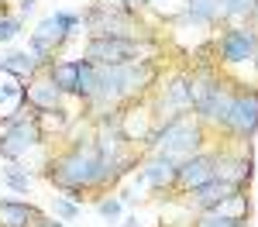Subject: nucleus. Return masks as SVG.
I'll list each match as a JSON object with an SVG mask.
<instances>
[{
    "instance_id": "1",
    "label": "nucleus",
    "mask_w": 258,
    "mask_h": 227,
    "mask_svg": "<svg viewBox=\"0 0 258 227\" xmlns=\"http://www.w3.org/2000/svg\"><path fill=\"white\" fill-rule=\"evenodd\" d=\"M155 83H159V65L152 59L124 62V65H100L97 97H93L90 107H107V110L127 107V103H135L138 97L152 93Z\"/></svg>"
},
{
    "instance_id": "2",
    "label": "nucleus",
    "mask_w": 258,
    "mask_h": 227,
    "mask_svg": "<svg viewBox=\"0 0 258 227\" xmlns=\"http://www.w3.org/2000/svg\"><path fill=\"white\" fill-rule=\"evenodd\" d=\"M45 179L59 189L62 196H69L73 203H83V193L97 189L100 183V155L93 141H76L73 148H66L62 155H55L45 165Z\"/></svg>"
},
{
    "instance_id": "3",
    "label": "nucleus",
    "mask_w": 258,
    "mask_h": 227,
    "mask_svg": "<svg viewBox=\"0 0 258 227\" xmlns=\"http://www.w3.org/2000/svg\"><path fill=\"white\" fill-rule=\"evenodd\" d=\"M203 141H207V124L200 121L193 110H182V114H172L162 124H155V131L148 134L145 144L155 155H169V159L182 162V159L203 152Z\"/></svg>"
},
{
    "instance_id": "4",
    "label": "nucleus",
    "mask_w": 258,
    "mask_h": 227,
    "mask_svg": "<svg viewBox=\"0 0 258 227\" xmlns=\"http://www.w3.org/2000/svg\"><path fill=\"white\" fill-rule=\"evenodd\" d=\"M45 141V124L38 114H31L28 107L14 114L11 121L0 124V159L4 162H21L31 148Z\"/></svg>"
},
{
    "instance_id": "5",
    "label": "nucleus",
    "mask_w": 258,
    "mask_h": 227,
    "mask_svg": "<svg viewBox=\"0 0 258 227\" xmlns=\"http://www.w3.org/2000/svg\"><path fill=\"white\" fill-rule=\"evenodd\" d=\"M145 48H152V38H93L86 41V48H83V59L93 62V65H124V62H141L148 59L145 55Z\"/></svg>"
},
{
    "instance_id": "6",
    "label": "nucleus",
    "mask_w": 258,
    "mask_h": 227,
    "mask_svg": "<svg viewBox=\"0 0 258 227\" xmlns=\"http://www.w3.org/2000/svg\"><path fill=\"white\" fill-rule=\"evenodd\" d=\"M224 134H231L234 141H251L258 134V86H238L234 83V97H231V114Z\"/></svg>"
},
{
    "instance_id": "7",
    "label": "nucleus",
    "mask_w": 258,
    "mask_h": 227,
    "mask_svg": "<svg viewBox=\"0 0 258 227\" xmlns=\"http://www.w3.org/2000/svg\"><path fill=\"white\" fill-rule=\"evenodd\" d=\"M258 55V28L255 24H227L217 41V59L224 65H244Z\"/></svg>"
},
{
    "instance_id": "8",
    "label": "nucleus",
    "mask_w": 258,
    "mask_h": 227,
    "mask_svg": "<svg viewBox=\"0 0 258 227\" xmlns=\"http://www.w3.org/2000/svg\"><path fill=\"white\" fill-rule=\"evenodd\" d=\"M248 217H251L248 189H238V193H231L224 203L210 206V210H197L193 227H248Z\"/></svg>"
},
{
    "instance_id": "9",
    "label": "nucleus",
    "mask_w": 258,
    "mask_h": 227,
    "mask_svg": "<svg viewBox=\"0 0 258 227\" xmlns=\"http://www.w3.org/2000/svg\"><path fill=\"white\" fill-rule=\"evenodd\" d=\"M217 179V152H197L189 159H182L176 165V189L179 193H193L197 186Z\"/></svg>"
},
{
    "instance_id": "10",
    "label": "nucleus",
    "mask_w": 258,
    "mask_h": 227,
    "mask_svg": "<svg viewBox=\"0 0 258 227\" xmlns=\"http://www.w3.org/2000/svg\"><path fill=\"white\" fill-rule=\"evenodd\" d=\"M62 100H66V93H62L45 72H38L35 80H28V86H24V103H28V110L38 114V117L55 114V110L62 107Z\"/></svg>"
},
{
    "instance_id": "11",
    "label": "nucleus",
    "mask_w": 258,
    "mask_h": 227,
    "mask_svg": "<svg viewBox=\"0 0 258 227\" xmlns=\"http://www.w3.org/2000/svg\"><path fill=\"white\" fill-rule=\"evenodd\" d=\"M251 172H255V162H251V152H217V179L238 186V189H248L251 183Z\"/></svg>"
},
{
    "instance_id": "12",
    "label": "nucleus",
    "mask_w": 258,
    "mask_h": 227,
    "mask_svg": "<svg viewBox=\"0 0 258 227\" xmlns=\"http://www.w3.org/2000/svg\"><path fill=\"white\" fill-rule=\"evenodd\" d=\"M176 159L169 155H152L148 162L141 165V183L155 193H165V189H176Z\"/></svg>"
},
{
    "instance_id": "13",
    "label": "nucleus",
    "mask_w": 258,
    "mask_h": 227,
    "mask_svg": "<svg viewBox=\"0 0 258 227\" xmlns=\"http://www.w3.org/2000/svg\"><path fill=\"white\" fill-rule=\"evenodd\" d=\"M41 217L31 200H0V227H38Z\"/></svg>"
},
{
    "instance_id": "14",
    "label": "nucleus",
    "mask_w": 258,
    "mask_h": 227,
    "mask_svg": "<svg viewBox=\"0 0 258 227\" xmlns=\"http://www.w3.org/2000/svg\"><path fill=\"white\" fill-rule=\"evenodd\" d=\"M182 18L193 21V24H203V28H214L227 18V0H186V11Z\"/></svg>"
},
{
    "instance_id": "15",
    "label": "nucleus",
    "mask_w": 258,
    "mask_h": 227,
    "mask_svg": "<svg viewBox=\"0 0 258 227\" xmlns=\"http://www.w3.org/2000/svg\"><path fill=\"white\" fill-rule=\"evenodd\" d=\"M193 100H189V72H182V76H172L169 86H165V93H162V103L159 110H169L165 117H172V114H182V110H189ZM162 117V121H165Z\"/></svg>"
},
{
    "instance_id": "16",
    "label": "nucleus",
    "mask_w": 258,
    "mask_h": 227,
    "mask_svg": "<svg viewBox=\"0 0 258 227\" xmlns=\"http://www.w3.org/2000/svg\"><path fill=\"white\" fill-rule=\"evenodd\" d=\"M231 193H238V186L224 183V179H210V183L197 186V189H193V193H186V196H189V203L197 206V210H210V206L224 203Z\"/></svg>"
},
{
    "instance_id": "17",
    "label": "nucleus",
    "mask_w": 258,
    "mask_h": 227,
    "mask_svg": "<svg viewBox=\"0 0 258 227\" xmlns=\"http://www.w3.org/2000/svg\"><path fill=\"white\" fill-rule=\"evenodd\" d=\"M45 76L59 86L66 97H73L76 93V83H80V59H62V62H52L48 69H45Z\"/></svg>"
},
{
    "instance_id": "18",
    "label": "nucleus",
    "mask_w": 258,
    "mask_h": 227,
    "mask_svg": "<svg viewBox=\"0 0 258 227\" xmlns=\"http://www.w3.org/2000/svg\"><path fill=\"white\" fill-rule=\"evenodd\" d=\"M0 69H7L11 76H18V80H24V83L35 80L38 72H45L41 62L35 59L31 52H11V55H4V59H0Z\"/></svg>"
},
{
    "instance_id": "19",
    "label": "nucleus",
    "mask_w": 258,
    "mask_h": 227,
    "mask_svg": "<svg viewBox=\"0 0 258 227\" xmlns=\"http://www.w3.org/2000/svg\"><path fill=\"white\" fill-rule=\"evenodd\" d=\"M97 83H100V65L80 59V83H76V93H73V97H80L83 103H93V97H97Z\"/></svg>"
},
{
    "instance_id": "20",
    "label": "nucleus",
    "mask_w": 258,
    "mask_h": 227,
    "mask_svg": "<svg viewBox=\"0 0 258 227\" xmlns=\"http://www.w3.org/2000/svg\"><path fill=\"white\" fill-rule=\"evenodd\" d=\"M0 176H4V186H7L11 193H28V189H31V172L21 162H7Z\"/></svg>"
},
{
    "instance_id": "21",
    "label": "nucleus",
    "mask_w": 258,
    "mask_h": 227,
    "mask_svg": "<svg viewBox=\"0 0 258 227\" xmlns=\"http://www.w3.org/2000/svg\"><path fill=\"white\" fill-rule=\"evenodd\" d=\"M52 18H55V24L66 31V38H76L83 28H86V24H83V14H73V11H55Z\"/></svg>"
},
{
    "instance_id": "22",
    "label": "nucleus",
    "mask_w": 258,
    "mask_h": 227,
    "mask_svg": "<svg viewBox=\"0 0 258 227\" xmlns=\"http://www.w3.org/2000/svg\"><path fill=\"white\" fill-rule=\"evenodd\" d=\"M21 28H24L21 14H0V45H11L21 35Z\"/></svg>"
},
{
    "instance_id": "23",
    "label": "nucleus",
    "mask_w": 258,
    "mask_h": 227,
    "mask_svg": "<svg viewBox=\"0 0 258 227\" xmlns=\"http://www.w3.org/2000/svg\"><path fill=\"white\" fill-rule=\"evenodd\" d=\"M52 213H55L59 220H66V224H73V220L80 217V203H73L69 196H55V200H52Z\"/></svg>"
},
{
    "instance_id": "24",
    "label": "nucleus",
    "mask_w": 258,
    "mask_h": 227,
    "mask_svg": "<svg viewBox=\"0 0 258 227\" xmlns=\"http://www.w3.org/2000/svg\"><path fill=\"white\" fill-rule=\"evenodd\" d=\"M255 11H258V0H227V18L231 21H238V18H255Z\"/></svg>"
},
{
    "instance_id": "25",
    "label": "nucleus",
    "mask_w": 258,
    "mask_h": 227,
    "mask_svg": "<svg viewBox=\"0 0 258 227\" xmlns=\"http://www.w3.org/2000/svg\"><path fill=\"white\" fill-rule=\"evenodd\" d=\"M120 210H124V203H120V196H103V200L97 203V213L103 217V220H110V224H114V220L120 217Z\"/></svg>"
},
{
    "instance_id": "26",
    "label": "nucleus",
    "mask_w": 258,
    "mask_h": 227,
    "mask_svg": "<svg viewBox=\"0 0 258 227\" xmlns=\"http://www.w3.org/2000/svg\"><path fill=\"white\" fill-rule=\"evenodd\" d=\"M114 4H120L124 11H138V7H145V4H152V0H114Z\"/></svg>"
},
{
    "instance_id": "27",
    "label": "nucleus",
    "mask_w": 258,
    "mask_h": 227,
    "mask_svg": "<svg viewBox=\"0 0 258 227\" xmlns=\"http://www.w3.org/2000/svg\"><path fill=\"white\" fill-rule=\"evenodd\" d=\"M38 227H69V224H66V220H59V217H41Z\"/></svg>"
},
{
    "instance_id": "28",
    "label": "nucleus",
    "mask_w": 258,
    "mask_h": 227,
    "mask_svg": "<svg viewBox=\"0 0 258 227\" xmlns=\"http://www.w3.org/2000/svg\"><path fill=\"white\" fill-rule=\"evenodd\" d=\"M35 4H38V0H21V18H24V14H31V11H35Z\"/></svg>"
},
{
    "instance_id": "29",
    "label": "nucleus",
    "mask_w": 258,
    "mask_h": 227,
    "mask_svg": "<svg viewBox=\"0 0 258 227\" xmlns=\"http://www.w3.org/2000/svg\"><path fill=\"white\" fill-rule=\"evenodd\" d=\"M251 24H255V28H258V11H255V18H251Z\"/></svg>"
},
{
    "instance_id": "30",
    "label": "nucleus",
    "mask_w": 258,
    "mask_h": 227,
    "mask_svg": "<svg viewBox=\"0 0 258 227\" xmlns=\"http://www.w3.org/2000/svg\"><path fill=\"white\" fill-rule=\"evenodd\" d=\"M251 65H255V72H258V55H255V62H251Z\"/></svg>"
},
{
    "instance_id": "31",
    "label": "nucleus",
    "mask_w": 258,
    "mask_h": 227,
    "mask_svg": "<svg viewBox=\"0 0 258 227\" xmlns=\"http://www.w3.org/2000/svg\"><path fill=\"white\" fill-rule=\"evenodd\" d=\"M0 14H4V0H0Z\"/></svg>"
}]
</instances>
